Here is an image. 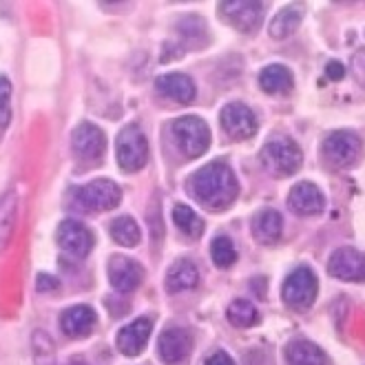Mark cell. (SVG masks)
I'll list each match as a JSON object with an SVG mask.
<instances>
[{
  "instance_id": "cell-13",
  "label": "cell",
  "mask_w": 365,
  "mask_h": 365,
  "mask_svg": "<svg viewBox=\"0 0 365 365\" xmlns=\"http://www.w3.org/2000/svg\"><path fill=\"white\" fill-rule=\"evenodd\" d=\"M158 350L166 365H182L192 350V336L184 328H166L160 334Z\"/></svg>"
},
{
  "instance_id": "cell-32",
  "label": "cell",
  "mask_w": 365,
  "mask_h": 365,
  "mask_svg": "<svg viewBox=\"0 0 365 365\" xmlns=\"http://www.w3.org/2000/svg\"><path fill=\"white\" fill-rule=\"evenodd\" d=\"M326 76H328L330 80H334V82H336V80H343V76H346V67H343L341 62L334 60V62H330L328 67H326Z\"/></svg>"
},
{
  "instance_id": "cell-33",
  "label": "cell",
  "mask_w": 365,
  "mask_h": 365,
  "mask_svg": "<svg viewBox=\"0 0 365 365\" xmlns=\"http://www.w3.org/2000/svg\"><path fill=\"white\" fill-rule=\"evenodd\" d=\"M204 365H235V361L226 352H215L212 356H208Z\"/></svg>"
},
{
  "instance_id": "cell-17",
  "label": "cell",
  "mask_w": 365,
  "mask_h": 365,
  "mask_svg": "<svg viewBox=\"0 0 365 365\" xmlns=\"http://www.w3.org/2000/svg\"><path fill=\"white\" fill-rule=\"evenodd\" d=\"M151 321L148 319H135L133 324H128L124 326L120 332H118V348L122 354L126 356H138L144 346H146V341L148 336H151Z\"/></svg>"
},
{
  "instance_id": "cell-18",
  "label": "cell",
  "mask_w": 365,
  "mask_h": 365,
  "mask_svg": "<svg viewBox=\"0 0 365 365\" xmlns=\"http://www.w3.org/2000/svg\"><path fill=\"white\" fill-rule=\"evenodd\" d=\"M155 89L164 96V98H170L180 104H188L195 100V82H192L188 76L184 73H166V76H160L155 80Z\"/></svg>"
},
{
  "instance_id": "cell-14",
  "label": "cell",
  "mask_w": 365,
  "mask_h": 365,
  "mask_svg": "<svg viewBox=\"0 0 365 365\" xmlns=\"http://www.w3.org/2000/svg\"><path fill=\"white\" fill-rule=\"evenodd\" d=\"M144 279V268L128 257L115 255L109 262V282L118 292H133Z\"/></svg>"
},
{
  "instance_id": "cell-20",
  "label": "cell",
  "mask_w": 365,
  "mask_h": 365,
  "mask_svg": "<svg viewBox=\"0 0 365 365\" xmlns=\"http://www.w3.org/2000/svg\"><path fill=\"white\" fill-rule=\"evenodd\" d=\"M282 228H284L282 215L272 208H266L252 222V237L259 244H274L282 237Z\"/></svg>"
},
{
  "instance_id": "cell-23",
  "label": "cell",
  "mask_w": 365,
  "mask_h": 365,
  "mask_svg": "<svg viewBox=\"0 0 365 365\" xmlns=\"http://www.w3.org/2000/svg\"><path fill=\"white\" fill-rule=\"evenodd\" d=\"M292 73L284 64H270L259 73V87L266 93H286L292 89Z\"/></svg>"
},
{
  "instance_id": "cell-11",
  "label": "cell",
  "mask_w": 365,
  "mask_h": 365,
  "mask_svg": "<svg viewBox=\"0 0 365 365\" xmlns=\"http://www.w3.org/2000/svg\"><path fill=\"white\" fill-rule=\"evenodd\" d=\"M71 146L73 153L84 160V162H98L104 155L106 148V138L102 133V128H98L91 122H82L76 126V131L71 135Z\"/></svg>"
},
{
  "instance_id": "cell-7",
  "label": "cell",
  "mask_w": 365,
  "mask_h": 365,
  "mask_svg": "<svg viewBox=\"0 0 365 365\" xmlns=\"http://www.w3.org/2000/svg\"><path fill=\"white\" fill-rule=\"evenodd\" d=\"M321 158L334 170L348 168L356 164V160L361 158V140L348 131L330 133L324 140V144H321Z\"/></svg>"
},
{
  "instance_id": "cell-19",
  "label": "cell",
  "mask_w": 365,
  "mask_h": 365,
  "mask_svg": "<svg viewBox=\"0 0 365 365\" xmlns=\"http://www.w3.org/2000/svg\"><path fill=\"white\" fill-rule=\"evenodd\" d=\"M286 359L290 365H330L326 352L312 341L299 339L286 346Z\"/></svg>"
},
{
  "instance_id": "cell-3",
  "label": "cell",
  "mask_w": 365,
  "mask_h": 365,
  "mask_svg": "<svg viewBox=\"0 0 365 365\" xmlns=\"http://www.w3.org/2000/svg\"><path fill=\"white\" fill-rule=\"evenodd\" d=\"M262 162L274 178H290L304 162V153L290 138H274L262 148Z\"/></svg>"
},
{
  "instance_id": "cell-1",
  "label": "cell",
  "mask_w": 365,
  "mask_h": 365,
  "mask_svg": "<svg viewBox=\"0 0 365 365\" xmlns=\"http://www.w3.org/2000/svg\"><path fill=\"white\" fill-rule=\"evenodd\" d=\"M188 188L192 197L208 210H224L240 195L237 178L224 162H210L202 166L197 173L190 175Z\"/></svg>"
},
{
  "instance_id": "cell-10",
  "label": "cell",
  "mask_w": 365,
  "mask_h": 365,
  "mask_svg": "<svg viewBox=\"0 0 365 365\" xmlns=\"http://www.w3.org/2000/svg\"><path fill=\"white\" fill-rule=\"evenodd\" d=\"M328 272L341 282H365V255L343 246L330 255Z\"/></svg>"
},
{
  "instance_id": "cell-27",
  "label": "cell",
  "mask_w": 365,
  "mask_h": 365,
  "mask_svg": "<svg viewBox=\"0 0 365 365\" xmlns=\"http://www.w3.org/2000/svg\"><path fill=\"white\" fill-rule=\"evenodd\" d=\"M226 317L232 326L237 328H250L255 326L257 321H259V312L255 310V306L250 302H246V299H237V302H232L226 310Z\"/></svg>"
},
{
  "instance_id": "cell-21",
  "label": "cell",
  "mask_w": 365,
  "mask_h": 365,
  "mask_svg": "<svg viewBox=\"0 0 365 365\" xmlns=\"http://www.w3.org/2000/svg\"><path fill=\"white\" fill-rule=\"evenodd\" d=\"M200 284V272L195 268V264L188 259H180L170 266L168 274H166V290L168 292H182V290H190Z\"/></svg>"
},
{
  "instance_id": "cell-29",
  "label": "cell",
  "mask_w": 365,
  "mask_h": 365,
  "mask_svg": "<svg viewBox=\"0 0 365 365\" xmlns=\"http://www.w3.org/2000/svg\"><path fill=\"white\" fill-rule=\"evenodd\" d=\"M178 31L186 38V40H202L206 34V25L204 20L197 16H184L178 23Z\"/></svg>"
},
{
  "instance_id": "cell-12",
  "label": "cell",
  "mask_w": 365,
  "mask_h": 365,
  "mask_svg": "<svg viewBox=\"0 0 365 365\" xmlns=\"http://www.w3.org/2000/svg\"><path fill=\"white\" fill-rule=\"evenodd\" d=\"M56 240H58L60 248L67 255H71V257H87L89 250L93 248V235H91V230L84 224L73 222V220H64L58 226Z\"/></svg>"
},
{
  "instance_id": "cell-31",
  "label": "cell",
  "mask_w": 365,
  "mask_h": 365,
  "mask_svg": "<svg viewBox=\"0 0 365 365\" xmlns=\"http://www.w3.org/2000/svg\"><path fill=\"white\" fill-rule=\"evenodd\" d=\"M36 288H38V292H47V290L60 288V284H58V279H56V277H49V274H45V272H40L38 279H36Z\"/></svg>"
},
{
  "instance_id": "cell-30",
  "label": "cell",
  "mask_w": 365,
  "mask_h": 365,
  "mask_svg": "<svg viewBox=\"0 0 365 365\" xmlns=\"http://www.w3.org/2000/svg\"><path fill=\"white\" fill-rule=\"evenodd\" d=\"M11 118V82L0 76V128H5Z\"/></svg>"
},
{
  "instance_id": "cell-25",
  "label": "cell",
  "mask_w": 365,
  "mask_h": 365,
  "mask_svg": "<svg viewBox=\"0 0 365 365\" xmlns=\"http://www.w3.org/2000/svg\"><path fill=\"white\" fill-rule=\"evenodd\" d=\"M173 222H175V226H178L184 235H188L190 240L202 237V232H204V222L200 220V215H197L195 210H192L190 206L178 204V206L173 208Z\"/></svg>"
},
{
  "instance_id": "cell-2",
  "label": "cell",
  "mask_w": 365,
  "mask_h": 365,
  "mask_svg": "<svg viewBox=\"0 0 365 365\" xmlns=\"http://www.w3.org/2000/svg\"><path fill=\"white\" fill-rule=\"evenodd\" d=\"M170 135H173L178 151L188 160H195V158L204 155V151L210 146L208 126L202 118H195V115H186V118L175 120L173 126H170Z\"/></svg>"
},
{
  "instance_id": "cell-8",
  "label": "cell",
  "mask_w": 365,
  "mask_h": 365,
  "mask_svg": "<svg viewBox=\"0 0 365 365\" xmlns=\"http://www.w3.org/2000/svg\"><path fill=\"white\" fill-rule=\"evenodd\" d=\"M222 128L224 133L235 140V142H242V140H250L257 133V118L255 113L248 109L246 104L242 102H230L222 109L220 115Z\"/></svg>"
},
{
  "instance_id": "cell-22",
  "label": "cell",
  "mask_w": 365,
  "mask_h": 365,
  "mask_svg": "<svg viewBox=\"0 0 365 365\" xmlns=\"http://www.w3.org/2000/svg\"><path fill=\"white\" fill-rule=\"evenodd\" d=\"M18 222V195L9 190L0 202V250H5L14 237Z\"/></svg>"
},
{
  "instance_id": "cell-5",
  "label": "cell",
  "mask_w": 365,
  "mask_h": 365,
  "mask_svg": "<svg viewBox=\"0 0 365 365\" xmlns=\"http://www.w3.org/2000/svg\"><path fill=\"white\" fill-rule=\"evenodd\" d=\"M317 290H319V282H317L314 272L310 268L302 266L288 274V279L284 282V288H282V297L288 308L306 312L314 304Z\"/></svg>"
},
{
  "instance_id": "cell-4",
  "label": "cell",
  "mask_w": 365,
  "mask_h": 365,
  "mask_svg": "<svg viewBox=\"0 0 365 365\" xmlns=\"http://www.w3.org/2000/svg\"><path fill=\"white\" fill-rule=\"evenodd\" d=\"M122 200V188L111 180H96L73 190V204L87 212L113 210Z\"/></svg>"
},
{
  "instance_id": "cell-24",
  "label": "cell",
  "mask_w": 365,
  "mask_h": 365,
  "mask_svg": "<svg viewBox=\"0 0 365 365\" xmlns=\"http://www.w3.org/2000/svg\"><path fill=\"white\" fill-rule=\"evenodd\" d=\"M302 9L299 7H284L282 11H279L272 23H270V36L277 38V40H284L288 36H292L297 31V27L302 25Z\"/></svg>"
},
{
  "instance_id": "cell-15",
  "label": "cell",
  "mask_w": 365,
  "mask_h": 365,
  "mask_svg": "<svg viewBox=\"0 0 365 365\" xmlns=\"http://www.w3.org/2000/svg\"><path fill=\"white\" fill-rule=\"evenodd\" d=\"M98 324V314L91 306H73L67 308L60 317V328L67 336L80 339V336H87L91 334V330Z\"/></svg>"
},
{
  "instance_id": "cell-6",
  "label": "cell",
  "mask_w": 365,
  "mask_h": 365,
  "mask_svg": "<svg viewBox=\"0 0 365 365\" xmlns=\"http://www.w3.org/2000/svg\"><path fill=\"white\" fill-rule=\"evenodd\" d=\"M115 148H118V164L126 173H135V170L144 168V164L148 162V142L140 131V126L135 124H128L122 128Z\"/></svg>"
},
{
  "instance_id": "cell-26",
  "label": "cell",
  "mask_w": 365,
  "mask_h": 365,
  "mask_svg": "<svg viewBox=\"0 0 365 365\" xmlns=\"http://www.w3.org/2000/svg\"><path fill=\"white\" fill-rule=\"evenodd\" d=\"M111 237L124 248H133L140 244L142 232H140V226L135 224V220L124 215V217H118L111 222Z\"/></svg>"
},
{
  "instance_id": "cell-16",
  "label": "cell",
  "mask_w": 365,
  "mask_h": 365,
  "mask_svg": "<svg viewBox=\"0 0 365 365\" xmlns=\"http://www.w3.org/2000/svg\"><path fill=\"white\" fill-rule=\"evenodd\" d=\"M288 204L299 215H319L321 210L326 208V197H324V192H321L314 184L299 182L290 190Z\"/></svg>"
},
{
  "instance_id": "cell-28",
  "label": "cell",
  "mask_w": 365,
  "mask_h": 365,
  "mask_svg": "<svg viewBox=\"0 0 365 365\" xmlns=\"http://www.w3.org/2000/svg\"><path fill=\"white\" fill-rule=\"evenodd\" d=\"M210 257L217 268H228L237 259V250H235L232 242L228 237H215L210 244Z\"/></svg>"
},
{
  "instance_id": "cell-9",
  "label": "cell",
  "mask_w": 365,
  "mask_h": 365,
  "mask_svg": "<svg viewBox=\"0 0 365 365\" xmlns=\"http://www.w3.org/2000/svg\"><path fill=\"white\" fill-rule=\"evenodd\" d=\"M220 14L235 29L248 34L262 25L264 3H252V0H228V3H220Z\"/></svg>"
}]
</instances>
